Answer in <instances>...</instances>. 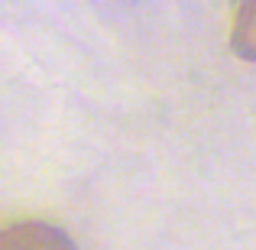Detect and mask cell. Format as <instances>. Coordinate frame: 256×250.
Returning <instances> with one entry per match:
<instances>
[{"instance_id":"2","label":"cell","mask_w":256,"mask_h":250,"mask_svg":"<svg viewBox=\"0 0 256 250\" xmlns=\"http://www.w3.org/2000/svg\"><path fill=\"white\" fill-rule=\"evenodd\" d=\"M230 49L246 62H256V0H244L234 17Z\"/></svg>"},{"instance_id":"1","label":"cell","mask_w":256,"mask_h":250,"mask_svg":"<svg viewBox=\"0 0 256 250\" xmlns=\"http://www.w3.org/2000/svg\"><path fill=\"white\" fill-rule=\"evenodd\" d=\"M0 250H78L68 231L49 221H16L0 231Z\"/></svg>"}]
</instances>
